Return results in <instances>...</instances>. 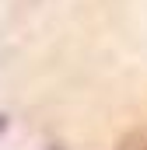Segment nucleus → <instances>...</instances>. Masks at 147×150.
<instances>
[{
    "label": "nucleus",
    "instance_id": "f257e3e1",
    "mask_svg": "<svg viewBox=\"0 0 147 150\" xmlns=\"http://www.w3.org/2000/svg\"><path fill=\"white\" fill-rule=\"evenodd\" d=\"M4 129H7V115H0V136H4Z\"/></svg>",
    "mask_w": 147,
    "mask_h": 150
}]
</instances>
